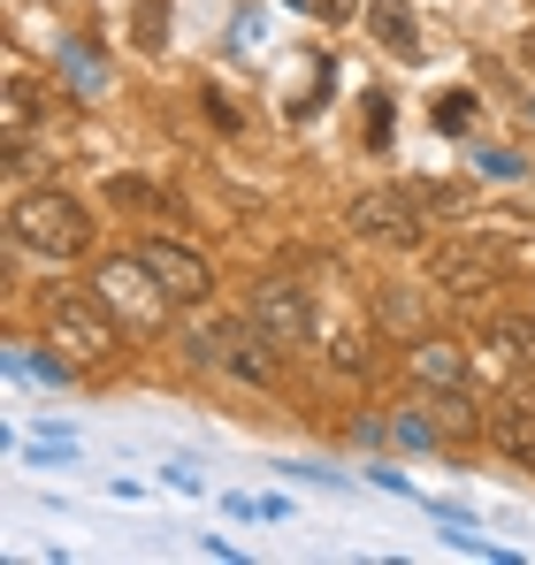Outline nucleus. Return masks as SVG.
<instances>
[{"mask_svg":"<svg viewBox=\"0 0 535 565\" xmlns=\"http://www.w3.org/2000/svg\"><path fill=\"white\" fill-rule=\"evenodd\" d=\"M322 344H329V367L337 375H359L367 367V337H353V329H322Z\"/></svg>","mask_w":535,"mask_h":565,"instance_id":"nucleus-16","label":"nucleus"},{"mask_svg":"<svg viewBox=\"0 0 535 565\" xmlns=\"http://www.w3.org/2000/svg\"><path fill=\"white\" fill-rule=\"evenodd\" d=\"M421 268H429V282L451 290V298H482L490 282L505 276V253H497L482 230H466V237H437V245L421 253Z\"/></svg>","mask_w":535,"mask_h":565,"instance_id":"nucleus-4","label":"nucleus"},{"mask_svg":"<svg viewBox=\"0 0 535 565\" xmlns=\"http://www.w3.org/2000/svg\"><path fill=\"white\" fill-rule=\"evenodd\" d=\"M375 321H382L390 337H406V344H421V337H429V306H421V290H413V282H382V290H375Z\"/></svg>","mask_w":535,"mask_h":565,"instance_id":"nucleus-9","label":"nucleus"},{"mask_svg":"<svg viewBox=\"0 0 535 565\" xmlns=\"http://www.w3.org/2000/svg\"><path fill=\"white\" fill-rule=\"evenodd\" d=\"M46 337H54V352H70L77 367L123 360V321H115V306H107L99 290H62V298L46 306Z\"/></svg>","mask_w":535,"mask_h":565,"instance_id":"nucleus-2","label":"nucleus"},{"mask_svg":"<svg viewBox=\"0 0 535 565\" xmlns=\"http://www.w3.org/2000/svg\"><path fill=\"white\" fill-rule=\"evenodd\" d=\"M15 367H23V375H39V382H70V367H77V360H46V352H15Z\"/></svg>","mask_w":535,"mask_h":565,"instance_id":"nucleus-20","label":"nucleus"},{"mask_svg":"<svg viewBox=\"0 0 535 565\" xmlns=\"http://www.w3.org/2000/svg\"><path fill=\"white\" fill-rule=\"evenodd\" d=\"M345 222L359 237H375V245H421L429 237V206L413 191H359L345 206Z\"/></svg>","mask_w":535,"mask_h":565,"instance_id":"nucleus-5","label":"nucleus"},{"mask_svg":"<svg viewBox=\"0 0 535 565\" xmlns=\"http://www.w3.org/2000/svg\"><path fill=\"white\" fill-rule=\"evenodd\" d=\"M367 31H375V46H390V54H421V23H413V8L406 0H367Z\"/></svg>","mask_w":535,"mask_h":565,"instance_id":"nucleus-10","label":"nucleus"},{"mask_svg":"<svg viewBox=\"0 0 535 565\" xmlns=\"http://www.w3.org/2000/svg\"><path fill=\"white\" fill-rule=\"evenodd\" d=\"M31 107H39V85L15 70V77H8V130H15V138H23V122H31Z\"/></svg>","mask_w":535,"mask_h":565,"instance_id":"nucleus-17","label":"nucleus"},{"mask_svg":"<svg viewBox=\"0 0 535 565\" xmlns=\"http://www.w3.org/2000/svg\"><path fill=\"white\" fill-rule=\"evenodd\" d=\"M406 191H413L429 214H474V191L466 184H429V177H421V184H406Z\"/></svg>","mask_w":535,"mask_h":565,"instance_id":"nucleus-15","label":"nucleus"},{"mask_svg":"<svg viewBox=\"0 0 535 565\" xmlns=\"http://www.w3.org/2000/svg\"><path fill=\"white\" fill-rule=\"evenodd\" d=\"M490 444H497L505 459L535 467V405H497V413H490Z\"/></svg>","mask_w":535,"mask_h":565,"instance_id":"nucleus-11","label":"nucleus"},{"mask_svg":"<svg viewBox=\"0 0 535 565\" xmlns=\"http://www.w3.org/2000/svg\"><path fill=\"white\" fill-rule=\"evenodd\" d=\"M367 146H390V99L367 93Z\"/></svg>","mask_w":535,"mask_h":565,"instance_id":"nucleus-21","label":"nucleus"},{"mask_svg":"<svg viewBox=\"0 0 535 565\" xmlns=\"http://www.w3.org/2000/svg\"><path fill=\"white\" fill-rule=\"evenodd\" d=\"M413 382H421V390H437V397H466L474 360H466L451 337H421V344H413Z\"/></svg>","mask_w":535,"mask_h":565,"instance_id":"nucleus-8","label":"nucleus"},{"mask_svg":"<svg viewBox=\"0 0 535 565\" xmlns=\"http://www.w3.org/2000/svg\"><path fill=\"white\" fill-rule=\"evenodd\" d=\"M253 321H261L275 344H306V337L322 329V321H314V298H306L298 282H283V276L253 290Z\"/></svg>","mask_w":535,"mask_h":565,"instance_id":"nucleus-7","label":"nucleus"},{"mask_svg":"<svg viewBox=\"0 0 535 565\" xmlns=\"http://www.w3.org/2000/svg\"><path fill=\"white\" fill-rule=\"evenodd\" d=\"M92 290L115 306V321L130 329V337H154V329H169V290H161V276L138 260V253H115V260H99V276H92Z\"/></svg>","mask_w":535,"mask_h":565,"instance_id":"nucleus-3","label":"nucleus"},{"mask_svg":"<svg viewBox=\"0 0 535 565\" xmlns=\"http://www.w3.org/2000/svg\"><path fill=\"white\" fill-rule=\"evenodd\" d=\"M298 15H314V23H353L359 15V0H291Z\"/></svg>","mask_w":535,"mask_h":565,"instance_id":"nucleus-19","label":"nucleus"},{"mask_svg":"<svg viewBox=\"0 0 535 565\" xmlns=\"http://www.w3.org/2000/svg\"><path fill=\"white\" fill-rule=\"evenodd\" d=\"M130 39H138L146 54H161V46H169V0H138V8H130Z\"/></svg>","mask_w":535,"mask_h":565,"instance_id":"nucleus-14","label":"nucleus"},{"mask_svg":"<svg viewBox=\"0 0 535 565\" xmlns=\"http://www.w3.org/2000/svg\"><path fill=\"white\" fill-rule=\"evenodd\" d=\"M474 122V93H444L437 99V130H466Z\"/></svg>","mask_w":535,"mask_h":565,"instance_id":"nucleus-18","label":"nucleus"},{"mask_svg":"<svg viewBox=\"0 0 535 565\" xmlns=\"http://www.w3.org/2000/svg\"><path fill=\"white\" fill-rule=\"evenodd\" d=\"M521 70H535V31H521Z\"/></svg>","mask_w":535,"mask_h":565,"instance_id":"nucleus-22","label":"nucleus"},{"mask_svg":"<svg viewBox=\"0 0 535 565\" xmlns=\"http://www.w3.org/2000/svg\"><path fill=\"white\" fill-rule=\"evenodd\" d=\"M107 199H115V206H138V214H177V199H169V191L138 184V177H107Z\"/></svg>","mask_w":535,"mask_h":565,"instance_id":"nucleus-13","label":"nucleus"},{"mask_svg":"<svg viewBox=\"0 0 535 565\" xmlns=\"http://www.w3.org/2000/svg\"><path fill=\"white\" fill-rule=\"evenodd\" d=\"M138 260L161 276V290H169L177 306H207V290H214V268H207V253H191L183 237H146V245H138Z\"/></svg>","mask_w":535,"mask_h":565,"instance_id":"nucleus-6","label":"nucleus"},{"mask_svg":"<svg viewBox=\"0 0 535 565\" xmlns=\"http://www.w3.org/2000/svg\"><path fill=\"white\" fill-rule=\"evenodd\" d=\"M482 344H490L497 360H513V367H535V313H497V321L482 329Z\"/></svg>","mask_w":535,"mask_h":565,"instance_id":"nucleus-12","label":"nucleus"},{"mask_svg":"<svg viewBox=\"0 0 535 565\" xmlns=\"http://www.w3.org/2000/svg\"><path fill=\"white\" fill-rule=\"evenodd\" d=\"M8 237L39 260H77V253H92V214L70 191H23L8 206Z\"/></svg>","mask_w":535,"mask_h":565,"instance_id":"nucleus-1","label":"nucleus"}]
</instances>
